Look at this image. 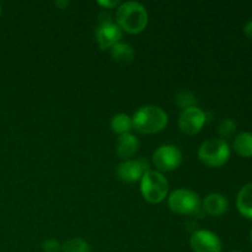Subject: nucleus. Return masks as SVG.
I'll list each match as a JSON object with an SVG mask.
<instances>
[{
    "mask_svg": "<svg viewBox=\"0 0 252 252\" xmlns=\"http://www.w3.org/2000/svg\"><path fill=\"white\" fill-rule=\"evenodd\" d=\"M140 191L145 201L152 204H158L167 197L169 182L164 174L149 169L140 180Z\"/></svg>",
    "mask_w": 252,
    "mask_h": 252,
    "instance_id": "nucleus-3",
    "label": "nucleus"
},
{
    "mask_svg": "<svg viewBox=\"0 0 252 252\" xmlns=\"http://www.w3.org/2000/svg\"><path fill=\"white\" fill-rule=\"evenodd\" d=\"M230 252H241V251H230Z\"/></svg>",
    "mask_w": 252,
    "mask_h": 252,
    "instance_id": "nucleus-25",
    "label": "nucleus"
},
{
    "mask_svg": "<svg viewBox=\"0 0 252 252\" xmlns=\"http://www.w3.org/2000/svg\"><path fill=\"white\" fill-rule=\"evenodd\" d=\"M133 128L142 134H155L164 129L169 122L167 113L155 105L142 106L132 117Z\"/></svg>",
    "mask_w": 252,
    "mask_h": 252,
    "instance_id": "nucleus-2",
    "label": "nucleus"
},
{
    "mask_svg": "<svg viewBox=\"0 0 252 252\" xmlns=\"http://www.w3.org/2000/svg\"><path fill=\"white\" fill-rule=\"evenodd\" d=\"M149 21L148 11L138 1H126L120 4L116 11V24L128 33H140L145 30Z\"/></svg>",
    "mask_w": 252,
    "mask_h": 252,
    "instance_id": "nucleus-1",
    "label": "nucleus"
},
{
    "mask_svg": "<svg viewBox=\"0 0 252 252\" xmlns=\"http://www.w3.org/2000/svg\"><path fill=\"white\" fill-rule=\"evenodd\" d=\"M122 38V30L116 21L100 22L96 29V42L101 49H111L113 46L120 43Z\"/></svg>",
    "mask_w": 252,
    "mask_h": 252,
    "instance_id": "nucleus-10",
    "label": "nucleus"
},
{
    "mask_svg": "<svg viewBox=\"0 0 252 252\" xmlns=\"http://www.w3.org/2000/svg\"><path fill=\"white\" fill-rule=\"evenodd\" d=\"M149 170V164L144 159H128L117 166V176L123 182H137Z\"/></svg>",
    "mask_w": 252,
    "mask_h": 252,
    "instance_id": "nucleus-9",
    "label": "nucleus"
},
{
    "mask_svg": "<svg viewBox=\"0 0 252 252\" xmlns=\"http://www.w3.org/2000/svg\"><path fill=\"white\" fill-rule=\"evenodd\" d=\"M62 252H91V248L84 239L73 238L62 245Z\"/></svg>",
    "mask_w": 252,
    "mask_h": 252,
    "instance_id": "nucleus-17",
    "label": "nucleus"
},
{
    "mask_svg": "<svg viewBox=\"0 0 252 252\" xmlns=\"http://www.w3.org/2000/svg\"><path fill=\"white\" fill-rule=\"evenodd\" d=\"M121 2L118 1V0H112V1H108V0H106V1H98V5H101V6L106 7V9H112V7H116V6H120Z\"/></svg>",
    "mask_w": 252,
    "mask_h": 252,
    "instance_id": "nucleus-21",
    "label": "nucleus"
},
{
    "mask_svg": "<svg viewBox=\"0 0 252 252\" xmlns=\"http://www.w3.org/2000/svg\"><path fill=\"white\" fill-rule=\"evenodd\" d=\"M233 149L243 158H252V133H239L233 142Z\"/></svg>",
    "mask_w": 252,
    "mask_h": 252,
    "instance_id": "nucleus-14",
    "label": "nucleus"
},
{
    "mask_svg": "<svg viewBox=\"0 0 252 252\" xmlns=\"http://www.w3.org/2000/svg\"><path fill=\"white\" fill-rule=\"evenodd\" d=\"M175 101H176V103L182 110L196 106V96L192 93H189V91H180L176 95Z\"/></svg>",
    "mask_w": 252,
    "mask_h": 252,
    "instance_id": "nucleus-18",
    "label": "nucleus"
},
{
    "mask_svg": "<svg viewBox=\"0 0 252 252\" xmlns=\"http://www.w3.org/2000/svg\"><path fill=\"white\" fill-rule=\"evenodd\" d=\"M235 130L236 122L234 120H231V118H224L223 121H220V123L218 126V133L221 137V139L223 138L231 137L235 133Z\"/></svg>",
    "mask_w": 252,
    "mask_h": 252,
    "instance_id": "nucleus-19",
    "label": "nucleus"
},
{
    "mask_svg": "<svg viewBox=\"0 0 252 252\" xmlns=\"http://www.w3.org/2000/svg\"><path fill=\"white\" fill-rule=\"evenodd\" d=\"M230 147L221 138H211L198 148V158L208 167H220L230 159Z\"/></svg>",
    "mask_w": 252,
    "mask_h": 252,
    "instance_id": "nucleus-4",
    "label": "nucleus"
},
{
    "mask_svg": "<svg viewBox=\"0 0 252 252\" xmlns=\"http://www.w3.org/2000/svg\"><path fill=\"white\" fill-rule=\"evenodd\" d=\"M111 128L113 132L120 135L130 133V129H133L132 117L126 113H118V115L113 116L111 120Z\"/></svg>",
    "mask_w": 252,
    "mask_h": 252,
    "instance_id": "nucleus-16",
    "label": "nucleus"
},
{
    "mask_svg": "<svg viewBox=\"0 0 252 252\" xmlns=\"http://www.w3.org/2000/svg\"><path fill=\"white\" fill-rule=\"evenodd\" d=\"M251 240H252V230H251Z\"/></svg>",
    "mask_w": 252,
    "mask_h": 252,
    "instance_id": "nucleus-26",
    "label": "nucleus"
},
{
    "mask_svg": "<svg viewBox=\"0 0 252 252\" xmlns=\"http://www.w3.org/2000/svg\"><path fill=\"white\" fill-rule=\"evenodd\" d=\"M56 5L58 7H61V9H64V7H66L69 5L68 1H56Z\"/></svg>",
    "mask_w": 252,
    "mask_h": 252,
    "instance_id": "nucleus-23",
    "label": "nucleus"
},
{
    "mask_svg": "<svg viewBox=\"0 0 252 252\" xmlns=\"http://www.w3.org/2000/svg\"><path fill=\"white\" fill-rule=\"evenodd\" d=\"M1 10H2L1 9V4H0V15H1Z\"/></svg>",
    "mask_w": 252,
    "mask_h": 252,
    "instance_id": "nucleus-24",
    "label": "nucleus"
},
{
    "mask_svg": "<svg viewBox=\"0 0 252 252\" xmlns=\"http://www.w3.org/2000/svg\"><path fill=\"white\" fill-rule=\"evenodd\" d=\"M189 245L193 252H220L221 240L216 233L206 229L194 231L189 239Z\"/></svg>",
    "mask_w": 252,
    "mask_h": 252,
    "instance_id": "nucleus-8",
    "label": "nucleus"
},
{
    "mask_svg": "<svg viewBox=\"0 0 252 252\" xmlns=\"http://www.w3.org/2000/svg\"><path fill=\"white\" fill-rule=\"evenodd\" d=\"M202 209L212 217H219L226 213L229 209V202L225 196L220 193H209L202 203Z\"/></svg>",
    "mask_w": 252,
    "mask_h": 252,
    "instance_id": "nucleus-11",
    "label": "nucleus"
},
{
    "mask_svg": "<svg viewBox=\"0 0 252 252\" xmlns=\"http://www.w3.org/2000/svg\"><path fill=\"white\" fill-rule=\"evenodd\" d=\"M167 204L171 212L180 216H189L201 212V198L194 191L187 189H175L170 193Z\"/></svg>",
    "mask_w": 252,
    "mask_h": 252,
    "instance_id": "nucleus-5",
    "label": "nucleus"
},
{
    "mask_svg": "<svg viewBox=\"0 0 252 252\" xmlns=\"http://www.w3.org/2000/svg\"><path fill=\"white\" fill-rule=\"evenodd\" d=\"M236 208L239 213L252 220V182L241 187L236 196Z\"/></svg>",
    "mask_w": 252,
    "mask_h": 252,
    "instance_id": "nucleus-13",
    "label": "nucleus"
},
{
    "mask_svg": "<svg viewBox=\"0 0 252 252\" xmlns=\"http://www.w3.org/2000/svg\"><path fill=\"white\" fill-rule=\"evenodd\" d=\"M207 122L206 112L197 106L185 108L181 111L179 117V128L182 133L187 135H194L199 133Z\"/></svg>",
    "mask_w": 252,
    "mask_h": 252,
    "instance_id": "nucleus-7",
    "label": "nucleus"
},
{
    "mask_svg": "<svg viewBox=\"0 0 252 252\" xmlns=\"http://www.w3.org/2000/svg\"><path fill=\"white\" fill-rule=\"evenodd\" d=\"M139 139L132 133L120 135L116 144V153L121 159L128 160L132 158L139 149Z\"/></svg>",
    "mask_w": 252,
    "mask_h": 252,
    "instance_id": "nucleus-12",
    "label": "nucleus"
},
{
    "mask_svg": "<svg viewBox=\"0 0 252 252\" xmlns=\"http://www.w3.org/2000/svg\"><path fill=\"white\" fill-rule=\"evenodd\" d=\"M42 249L44 252H61L62 244L57 239H48L42 244Z\"/></svg>",
    "mask_w": 252,
    "mask_h": 252,
    "instance_id": "nucleus-20",
    "label": "nucleus"
},
{
    "mask_svg": "<svg viewBox=\"0 0 252 252\" xmlns=\"http://www.w3.org/2000/svg\"><path fill=\"white\" fill-rule=\"evenodd\" d=\"M244 33H245V36L248 37L249 39L252 41V19L249 20L245 24V26H244Z\"/></svg>",
    "mask_w": 252,
    "mask_h": 252,
    "instance_id": "nucleus-22",
    "label": "nucleus"
},
{
    "mask_svg": "<svg viewBox=\"0 0 252 252\" xmlns=\"http://www.w3.org/2000/svg\"><path fill=\"white\" fill-rule=\"evenodd\" d=\"M153 162L161 174L174 171L182 164V152L176 145H160L153 154Z\"/></svg>",
    "mask_w": 252,
    "mask_h": 252,
    "instance_id": "nucleus-6",
    "label": "nucleus"
},
{
    "mask_svg": "<svg viewBox=\"0 0 252 252\" xmlns=\"http://www.w3.org/2000/svg\"><path fill=\"white\" fill-rule=\"evenodd\" d=\"M111 56L117 63L130 64L134 59V51L129 44L120 42L111 48Z\"/></svg>",
    "mask_w": 252,
    "mask_h": 252,
    "instance_id": "nucleus-15",
    "label": "nucleus"
}]
</instances>
